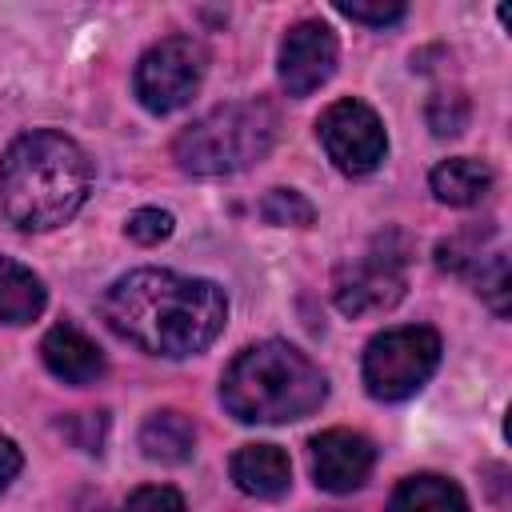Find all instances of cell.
Masks as SVG:
<instances>
[{
	"instance_id": "cell-1",
	"label": "cell",
	"mask_w": 512,
	"mask_h": 512,
	"mask_svg": "<svg viewBox=\"0 0 512 512\" xmlns=\"http://www.w3.org/2000/svg\"><path fill=\"white\" fill-rule=\"evenodd\" d=\"M100 312L120 340L180 360L204 352L224 332L228 300L212 280L172 268H136L112 280Z\"/></svg>"
},
{
	"instance_id": "cell-2",
	"label": "cell",
	"mask_w": 512,
	"mask_h": 512,
	"mask_svg": "<svg viewBox=\"0 0 512 512\" xmlns=\"http://www.w3.org/2000/svg\"><path fill=\"white\" fill-rule=\"evenodd\" d=\"M92 192L84 148L52 128L16 136L0 156V212L24 232L68 224Z\"/></svg>"
},
{
	"instance_id": "cell-3",
	"label": "cell",
	"mask_w": 512,
	"mask_h": 512,
	"mask_svg": "<svg viewBox=\"0 0 512 512\" xmlns=\"http://www.w3.org/2000/svg\"><path fill=\"white\" fill-rule=\"evenodd\" d=\"M324 396H328L324 372L284 340H264L244 348L220 380V400L240 424L304 420L324 404Z\"/></svg>"
},
{
	"instance_id": "cell-4",
	"label": "cell",
	"mask_w": 512,
	"mask_h": 512,
	"mask_svg": "<svg viewBox=\"0 0 512 512\" xmlns=\"http://www.w3.org/2000/svg\"><path fill=\"white\" fill-rule=\"evenodd\" d=\"M276 128L280 120L264 100L220 104L176 136L172 156L192 176H232L272 152Z\"/></svg>"
},
{
	"instance_id": "cell-5",
	"label": "cell",
	"mask_w": 512,
	"mask_h": 512,
	"mask_svg": "<svg viewBox=\"0 0 512 512\" xmlns=\"http://www.w3.org/2000/svg\"><path fill=\"white\" fill-rule=\"evenodd\" d=\"M440 364V336L424 324L388 328L364 348V384L376 400H404L428 384Z\"/></svg>"
},
{
	"instance_id": "cell-6",
	"label": "cell",
	"mask_w": 512,
	"mask_h": 512,
	"mask_svg": "<svg viewBox=\"0 0 512 512\" xmlns=\"http://www.w3.org/2000/svg\"><path fill=\"white\" fill-rule=\"evenodd\" d=\"M204 68H208V52L192 36H168L140 56L136 76H132L136 100L152 116H168L200 92Z\"/></svg>"
},
{
	"instance_id": "cell-7",
	"label": "cell",
	"mask_w": 512,
	"mask_h": 512,
	"mask_svg": "<svg viewBox=\"0 0 512 512\" xmlns=\"http://www.w3.org/2000/svg\"><path fill=\"white\" fill-rule=\"evenodd\" d=\"M316 136H320L328 160L344 176H368L372 168H380V160L388 152L384 124H380V116L364 100H336V104H328L324 116L316 120Z\"/></svg>"
},
{
	"instance_id": "cell-8",
	"label": "cell",
	"mask_w": 512,
	"mask_h": 512,
	"mask_svg": "<svg viewBox=\"0 0 512 512\" xmlns=\"http://www.w3.org/2000/svg\"><path fill=\"white\" fill-rule=\"evenodd\" d=\"M404 256L392 252L388 244H372L368 252L352 256L348 264H340L336 284H332V300L344 316H372V312H388L392 304H400L404 296Z\"/></svg>"
},
{
	"instance_id": "cell-9",
	"label": "cell",
	"mask_w": 512,
	"mask_h": 512,
	"mask_svg": "<svg viewBox=\"0 0 512 512\" xmlns=\"http://www.w3.org/2000/svg\"><path fill=\"white\" fill-rule=\"evenodd\" d=\"M340 60V44L328 24L320 20H300L288 28L280 44V84L288 96H312L320 84L332 80Z\"/></svg>"
},
{
	"instance_id": "cell-10",
	"label": "cell",
	"mask_w": 512,
	"mask_h": 512,
	"mask_svg": "<svg viewBox=\"0 0 512 512\" xmlns=\"http://www.w3.org/2000/svg\"><path fill=\"white\" fill-rule=\"evenodd\" d=\"M376 464V448L368 436L348 428H328L312 440V476L324 492H356Z\"/></svg>"
},
{
	"instance_id": "cell-11",
	"label": "cell",
	"mask_w": 512,
	"mask_h": 512,
	"mask_svg": "<svg viewBox=\"0 0 512 512\" xmlns=\"http://www.w3.org/2000/svg\"><path fill=\"white\" fill-rule=\"evenodd\" d=\"M40 356H44L48 372L64 384H96L104 376V352L76 324L48 328V336L40 340Z\"/></svg>"
},
{
	"instance_id": "cell-12",
	"label": "cell",
	"mask_w": 512,
	"mask_h": 512,
	"mask_svg": "<svg viewBox=\"0 0 512 512\" xmlns=\"http://www.w3.org/2000/svg\"><path fill=\"white\" fill-rule=\"evenodd\" d=\"M228 472H232V484L256 500H276L292 484V464L276 444H244L232 456Z\"/></svg>"
},
{
	"instance_id": "cell-13",
	"label": "cell",
	"mask_w": 512,
	"mask_h": 512,
	"mask_svg": "<svg viewBox=\"0 0 512 512\" xmlns=\"http://www.w3.org/2000/svg\"><path fill=\"white\" fill-rule=\"evenodd\" d=\"M432 192L440 204H452V208H468V204H480L492 188V168L484 160H472V156H456V160H444L432 168L428 176Z\"/></svg>"
},
{
	"instance_id": "cell-14",
	"label": "cell",
	"mask_w": 512,
	"mask_h": 512,
	"mask_svg": "<svg viewBox=\"0 0 512 512\" xmlns=\"http://www.w3.org/2000/svg\"><path fill=\"white\" fill-rule=\"evenodd\" d=\"M44 300H48V292H44L40 276L20 260L0 256V324L36 320L44 312Z\"/></svg>"
},
{
	"instance_id": "cell-15",
	"label": "cell",
	"mask_w": 512,
	"mask_h": 512,
	"mask_svg": "<svg viewBox=\"0 0 512 512\" xmlns=\"http://www.w3.org/2000/svg\"><path fill=\"white\" fill-rule=\"evenodd\" d=\"M140 448L148 460H160V464H184L196 448V428L184 412L176 408H164V412H152L144 424H140Z\"/></svg>"
},
{
	"instance_id": "cell-16",
	"label": "cell",
	"mask_w": 512,
	"mask_h": 512,
	"mask_svg": "<svg viewBox=\"0 0 512 512\" xmlns=\"http://www.w3.org/2000/svg\"><path fill=\"white\" fill-rule=\"evenodd\" d=\"M388 512H468V500H464L456 480L436 476V472H420V476H408L392 492Z\"/></svg>"
},
{
	"instance_id": "cell-17",
	"label": "cell",
	"mask_w": 512,
	"mask_h": 512,
	"mask_svg": "<svg viewBox=\"0 0 512 512\" xmlns=\"http://www.w3.org/2000/svg\"><path fill=\"white\" fill-rule=\"evenodd\" d=\"M468 276H472L476 292L492 304V312L504 316V312H508V260H504V252L480 256V264H476Z\"/></svg>"
},
{
	"instance_id": "cell-18",
	"label": "cell",
	"mask_w": 512,
	"mask_h": 512,
	"mask_svg": "<svg viewBox=\"0 0 512 512\" xmlns=\"http://www.w3.org/2000/svg\"><path fill=\"white\" fill-rule=\"evenodd\" d=\"M260 212L268 224H292V228H308L312 224V204L296 192V188H272L264 200H260Z\"/></svg>"
},
{
	"instance_id": "cell-19",
	"label": "cell",
	"mask_w": 512,
	"mask_h": 512,
	"mask_svg": "<svg viewBox=\"0 0 512 512\" xmlns=\"http://www.w3.org/2000/svg\"><path fill=\"white\" fill-rule=\"evenodd\" d=\"M172 212H164V208H136L132 216H128V224H124V232L136 240V244H144V248H152V244H160V240H168L172 236Z\"/></svg>"
},
{
	"instance_id": "cell-20",
	"label": "cell",
	"mask_w": 512,
	"mask_h": 512,
	"mask_svg": "<svg viewBox=\"0 0 512 512\" xmlns=\"http://www.w3.org/2000/svg\"><path fill=\"white\" fill-rule=\"evenodd\" d=\"M124 512H188L184 508V496L168 484H148V488H136L124 504Z\"/></svg>"
},
{
	"instance_id": "cell-21",
	"label": "cell",
	"mask_w": 512,
	"mask_h": 512,
	"mask_svg": "<svg viewBox=\"0 0 512 512\" xmlns=\"http://www.w3.org/2000/svg\"><path fill=\"white\" fill-rule=\"evenodd\" d=\"M340 16L356 20V24H372V28H388V24H400L404 20V4H336Z\"/></svg>"
},
{
	"instance_id": "cell-22",
	"label": "cell",
	"mask_w": 512,
	"mask_h": 512,
	"mask_svg": "<svg viewBox=\"0 0 512 512\" xmlns=\"http://www.w3.org/2000/svg\"><path fill=\"white\" fill-rule=\"evenodd\" d=\"M20 448H16V440H8L4 432H0V492L16 480V472H20Z\"/></svg>"
}]
</instances>
